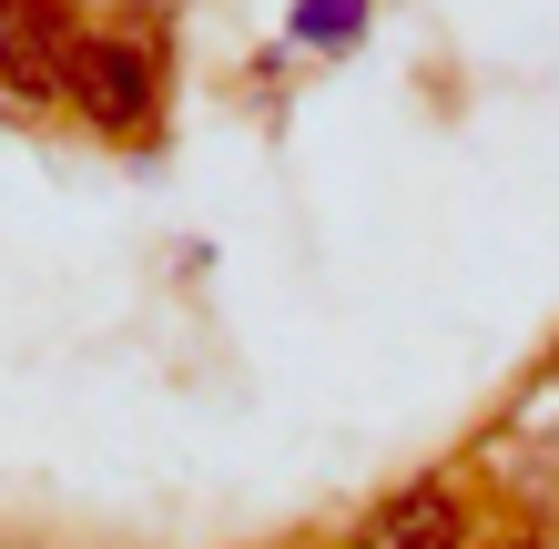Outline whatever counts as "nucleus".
Here are the masks:
<instances>
[{
    "label": "nucleus",
    "instance_id": "39448f33",
    "mask_svg": "<svg viewBox=\"0 0 559 549\" xmlns=\"http://www.w3.org/2000/svg\"><path fill=\"white\" fill-rule=\"evenodd\" d=\"M478 549H530V539H478Z\"/></svg>",
    "mask_w": 559,
    "mask_h": 549
},
{
    "label": "nucleus",
    "instance_id": "20e7f679",
    "mask_svg": "<svg viewBox=\"0 0 559 549\" xmlns=\"http://www.w3.org/2000/svg\"><path fill=\"white\" fill-rule=\"evenodd\" d=\"M367 31V0H295V41H316V51H336Z\"/></svg>",
    "mask_w": 559,
    "mask_h": 549
},
{
    "label": "nucleus",
    "instance_id": "7ed1b4c3",
    "mask_svg": "<svg viewBox=\"0 0 559 549\" xmlns=\"http://www.w3.org/2000/svg\"><path fill=\"white\" fill-rule=\"evenodd\" d=\"M356 549H468V499L448 478H417V489H397L356 529Z\"/></svg>",
    "mask_w": 559,
    "mask_h": 549
},
{
    "label": "nucleus",
    "instance_id": "f257e3e1",
    "mask_svg": "<svg viewBox=\"0 0 559 549\" xmlns=\"http://www.w3.org/2000/svg\"><path fill=\"white\" fill-rule=\"evenodd\" d=\"M72 103H82L92 133H112V143L153 133V31H82Z\"/></svg>",
    "mask_w": 559,
    "mask_h": 549
},
{
    "label": "nucleus",
    "instance_id": "f03ea898",
    "mask_svg": "<svg viewBox=\"0 0 559 549\" xmlns=\"http://www.w3.org/2000/svg\"><path fill=\"white\" fill-rule=\"evenodd\" d=\"M72 51L82 31L61 0H0V82L21 103H72Z\"/></svg>",
    "mask_w": 559,
    "mask_h": 549
}]
</instances>
